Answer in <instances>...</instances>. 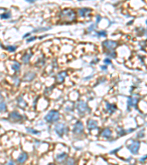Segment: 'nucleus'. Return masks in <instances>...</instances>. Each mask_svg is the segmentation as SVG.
<instances>
[{"mask_svg": "<svg viewBox=\"0 0 147 165\" xmlns=\"http://www.w3.org/2000/svg\"><path fill=\"white\" fill-rule=\"evenodd\" d=\"M139 148H140V142L138 141H135L130 145L128 146V149L130 150V151L132 154H137Z\"/></svg>", "mask_w": 147, "mask_h": 165, "instance_id": "9", "label": "nucleus"}, {"mask_svg": "<svg viewBox=\"0 0 147 165\" xmlns=\"http://www.w3.org/2000/svg\"><path fill=\"white\" fill-rule=\"evenodd\" d=\"M146 158H147V156H145L144 157L140 158V162H143V161L146 160Z\"/></svg>", "mask_w": 147, "mask_h": 165, "instance_id": "36", "label": "nucleus"}, {"mask_svg": "<svg viewBox=\"0 0 147 165\" xmlns=\"http://www.w3.org/2000/svg\"><path fill=\"white\" fill-rule=\"evenodd\" d=\"M60 112L56 109H52L44 116V120L48 123L53 124L56 123L60 120Z\"/></svg>", "mask_w": 147, "mask_h": 165, "instance_id": "2", "label": "nucleus"}, {"mask_svg": "<svg viewBox=\"0 0 147 165\" xmlns=\"http://www.w3.org/2000/svg\"><path fill=\"white\" fill-rule=\"evenodd\" d=\"M68 157H69V156L66 152H61V153H57L56 155V156H55V161H56V162L58 164H62V163L65 162V161L67 159V158Z\"/></svg>", "mask_w": 147, "mask_h": 165, "instance_id": "8", "label": "nucleus"}, {"mask_svg": "<svg viewBox=\"0 0 147 165\" xmlns=\"http://www.w3.org/2000/svg\"><path fill=\"white\" fill-rule=\"evenodd\" d=\"M67 129H68V127H67V126L63 123H57L54 126V128L55 134H56L59 137H63L64 136V134L68 131Z\"/></svg>", "mask_w": 147, "mask_h": 165, "instance_id": "5", "label": "nucleus"}, {"mask_svg": "<svg viewBox=\"0 0 147 165\" xmlns=\"http://www.w3.org/2000/svg\"><path fill=\"white\" fill-rule=\"evenodd\" d=\"M138 103V99L135 98H128V101H127V106L128 107H133L135 106Z\"/></svg>", "mask_w": 147, "mask_h": 165, "instance_id": "18", "label": "nucleus"}, {"mask_svg": "<svg viewBox=\"0 0 147 165\" xmlns=\"http://www.w3.org/2000/svg\"><path fill=\"white\" fill-rule=\"evenodd\" d=\"M104 63H105L106 65H110L111 64V60H110V58H106L104 59Z\"/></svg>", "mask_w": 147, "mask_h": 165, "instance_id": "29", "label": "nucleus"}, {"mask_svg": "<svg viewBox=\"0 0 147 165\" xmlns=\"http://www.w3.org/2000/svg\"><path fill=\"white\" fill-rule=\"evenodd\" d=\"M17 47L15 46H7V49L10 51V52H13V51H15L16 50Z\"/></svg>", "mask_w": 147, "mask_h": 165, "instance_id": "26", "label": "nucleus"}, {"mask_svg": "<svg viewBox=\"0 0 147 165\" xmlns=\"http://www.w3.org/2000/svg\"><path fill=\"white\" fill-rule=\"evenodd\" d=\"M26 131L27 133L29 134H33V135H40L41 134V132L38 130H35L33 128H26Z\"/></svg>", "mask_w": 147, "mask_h": 165, "instance_id": "21", "label": "nucleus"}, {"mask_svg": "<svg viewBox=\"0 0 147 165\" xmlns=\"http://www.w3.org/2000/svg\"><path fill=\"white\" fill-rule=\"evenodd\" d=\"M35 39H36V38H35V37H31V38H29V39L27 40V43H30V42H32V41L35 40Z\"/></svg>", "mask_w": 147, "mask_h": 165, "instance_id": "34", "label": "nucleus"}, {"mask_svg": "<svg viewBox=\"0 0 147 165\" xmlns=\"http://www.w3.org/2000/svg\"><path fill=\"white\" fill-rule=\"evenodd\" d=\"M60 18L64 23H71L75 21L76 13L74 10L70 8H65L60 13Z\"/></svg>", "mask_w": 147, "mask_h": 165, "instance_id": "1", "label": "nucleus"}, {"mask_svg": "<svg viewBox=\"0 0 147 165\" xmlns=\"http://www.w3.org/2000/svg\"><path fill=\"white\" fill-rule=\"evenodd\" d=\"M14 84L16 86H18V84H19V82H20V80H19V79H18L17 76H15V80H14Z\"/></svg>", "mask_w": 147, "mask_h": 165, "instance_id": "30", "label": "nucleus"}, {"mask_svg": "<svg viewBox=\"0 0 147 165\" xmlns=\"http://www.w3.org/2000/svg\"><path fill=\"white\" fill-rule=\"evenodd\" d=\"M75 108L80 115H85L87 113H89L90 111V109L89 108L88 103L82 100H79L76 103Z\"/></svg>", "mask_w": 147, "mask_h": 165, "instance_id": "3", "label": "nucleus"}, {"mask_svg": "<svg viewBox=\"0 0 147 165\" xmlns=\"http://www.w3.org/2000/svg\"><path fill=\"white\" fill-rule=\"evenodd\" d=\"M146 24H147V20H146Z\"/></svg>", "mask_w": 147, "mask_h": 165, "instance_id": "40", "label": "nucleus"}, {"mask_svg": "<svg viewBox=\"0 0 147 165\" xmlns=\"http://www.w3.org/2000/svg\"><path fill=\"white\" fill-rule=\"evenodd\" d=\"M50 29V27H45V28H39V29H35L34 31H33V32H42V31H46V29Z\"/></svg>", "mask_w": 147, "mask_h": 165, "instance_id": "28", "label": "nucleus"}, {"mask_svg": "<svg viewBox=\"0 0 147 165\" xmlns=\"http://www.w3.org/2000/svg\"><path fill=\"white\" fill-rule=\"evenodd\" d=\"M28 153L26 152H22L21 153H20V155L18 156V157L16 159V162L18 164H23L25 163L27 159H28Z\"/></svg>", "mask_w": 147, "mask_h": 165, "instance_id": "12", "label": "nucleus"}, {"mask_svg": "<svg viewBox=\"0 0 147 165\" xmlns=\"http://www.w3.org/2000/svg\"><path fill=\"white\" fill-rule=\"evenodd\" d=\"M94 28H95V25H94V24H92V25H91V26H90V27H88V32H91V31H93Z\"/></svg>", "mask_w": 147, "mask_h": 165, "instance_id": "32", "label": "nucleus"}, {"mask_svg": "<svg viewBox=\"0 0 147 165\" xmlns=\"http://www.w3.org/2000/svg\"><path fill=\"white\" fill-rule=\"evenodd\" d=\"M102 46L109 51H112L118 46V43L113 40H105L102 43Z\"/></svg>", "mask_w": 147, "mask_h": 165, "instance_id": "6", "label": "nucleus"}, {"mask_svg": "<svg viewBox=\"0 0 147 165\" xmlns=\"http://www.w3.org/2000/svg\"><path fill=\"white\" fill-rule=\"evenodd\" d=\"M67 76V73L66 71H62L60 72L59 73H57V75L56 76V78H55V80H56V82L57 84H61L63 83L65 80V79Z\"/></svg>", "mask_w": 147, "mask_h": 165, "instance_id": "14", "label": "nucleus"}, {"mask_svg": "<svg viewBox=\"0 0 147 165\" xmlns=\"http://www.w3.org/2000/svg\"><path fill=\"white\" fill-rule=\"evenodd\" d=\"M17 103H18V105L20 108H22V109H24L25 107H27V102L24 101L23 96H19L17 98Z\"/></svg>", "mask_w": 147, "mask_h": 165, "instance_id": "17", "label": "nucleus"}, {"mask_svg": "<svg viewBox=\"0 0 147 165\" xmlns=\"http://www.w3.org/2000/svg\"><path fill=\"white\" fill-rule=\"evenodd\" d=\"M64 165H77L76 161L73 157H68L63 163Z\"/></svg>", "mask_w": 147, "mask_h": 165, "instance_id": "20", "label": "nucleus"}, {"mask_svg": "<svg viewBox=\"0 0 147 165\" xmlns=\"http://www.w3.org/2000/svg\"><path fill=\"white\" fill-rule=\"evenodd\" d=\"M10 16L11 15L10 12H7V13H4L2 15H0V17H1V18H2V19H8V18H10Z\"/></svg>", "mask_w": 147, "mask_h": 165, "instance_id": "24", "label": "nucleus"}, {"mask_svg": "<svg viewBox=\"0 0 147 165\" xmlns=\"http://www.w3.org/2000/svg\"><path fill=\"white\" fill-rule=\"evenodd\" d=\"M22 115L17 111H13L9 114L8 118L9 120H10L12 122H15V123H17V122H19L21 120H22Z\"/></svg>", "mask_w": 147, "mask_h": 165, "instance_id": "7", "label": "nucleus"}, {"mask_svg": "<svg viewBox=\"0 0 147 165\" xmlns=\"http://www.w3.org/2000/svg\"><path fill=\"white\" fill-rule=\"evenodd\" d=\"M96 35L99 37H106L107 36V32L105 30H102V31H99L96 33Z\"/></svg>", "mask_w": 147, "mask_h": 165, "instance_id": "25", "label": "nucleus"}, {"mask_svg": "<svg viewBox=\"0 0 147 165\" xmlns=\"http://www.w3.org/2000/svg\"><path fill=\"white\" fill-rule=\"evenodd\" d=\"M7 165H15V161L13 160H10L8 161Z\"/></svg>", "mask_w": 147, "mask_h": 165, "instance_id": "33", "label": "nucleus"}, {"mask_svg": "<svg viewBox=\"0 0 147 165\" xmlns=\"http://www.w3.org/2000/svg\"><path fill=\"white\" fill-rule=\"evenodd\" d=\"M91 12H92V10L90 8H81L78 10V14L80 17H88L90 16Z\"/></svg>", "mask_w": 147, "mask_h": 165, "instance_id": "15", "label": "nucleus"}, {"mask_svg": "<svg viewBox=\"0 0 147 165\" xmlns=\"http://www.w3.org/2000/svg\"><path fill=\"white\" fill-rule=\"evenodd\" d=\"M33 56V54H24L23 55V57H21V60H22V62L24 63V64H27L29 63V60H30V58H31V57Z\"/></svg>", "mask_w": 147, "mask_h": 165, "instance_id": "19", "label": "nucleus"}, {"mask_svg": "<svg viewBox=\"0 0 147 165\" xmlns=\"http://www.w3.org/2000/svg\"><path fill=\"white\" fill-rule=\"evenodd\" d=\"M107 54L108 55V56L111 57H113V58H115V53H114L113 51H112V52H108Z\"/></svg>", "mask_w": 147, "mask_h": 165, "instance_id": "31", "label": "nucleus"}, {"mask_svg": "<svg viewBox=\"0 0 147 165\" xmlns=\"http://www.w3.org/2000/svg\"><path fill=\"white\" fill-rule=\"evenodd\" d=\"M100 136L105 139H111L113 137V131L109 128H105L101 131Z\"/></svg>", "mask_w": 147, "mask_h": 165, "instance_id": "10", "label": "nucleus"}, {"mask_svg": "<svg viewBox=\"0 0 147 165\" xmlns=\"http://www.w3.org/2000/svg\"><path fill=\"white\" fill-rule=\"evenodd\" d=\"M20 68H21L20 64L18 63H17V62H15L14 64L12 65V68H13L15 71H18L20 70Z\"/></svg>", "mask_w": 147, "mask_h": 165, "instance_id": "23", "label": "nucleus"}, {"mask_svg": "<svg viewBox=\"0 0 147 165\" xmlns=\"http://www.w3.org/2000/svg\"><path fill=\"white\" fill-rule=\"evenodd\" d=\"M105 109L106 111L110 113V114H113L116 112L117 110V106H116L113 103H110L108 102H106V105H105Z\"/></svg>", "mask_w": 147, "mask_h": 165, "instance_id": "16", "label": "nucleus"}, {"mask_svg": "<svg viewBox=\"0 0 147 165\" xmlns=\"http://www.w3.org/2000/svg\"><path fill=\"white\" fill-rule=\"evenodd\" d=\"M87 127L89 131H93V130L97 129V128H99L98 122L94 119H89L87 121Z\"/></svg>", "mask_w": 147, "mask_h": 165, "instance_id": "11", "label": "nucleus"}, {"mask_svg": "<svg viewBox=\"0 0 147 165\" xmlns=\"http://www.w3.org/2000/svg\"><path fill=\"white\" fill-rule=\"evenodd\" d=\"M84 125L81 120H77L73 126L72 132L75 136H82L84 134Z\"/></svg>", "mask_w": 147, "mask_h": 165, "instance_id": "4", "label": "nucleus"}, {"mask_svg": "<svg viewBox=\"0 0 147 165\" xmlns=\"http://www.w3.org/2000/svg\"><path fill=\"white\" fill-rule=\"evenodd\" d=\"M47 165H57V164H54V163H49V164H48Z\"/></svg>", "mask_w": 147, "mask_h": 165, "instance_id": "39", "label": "nucleus"}, {"mask_svg": "<svg viewBox=\"0 0 147 165\" xmlns=\"http://www.w3.org/2000/svg\"><path fill=\"white\" fill-rule=\"evenodd\" d=\"M7 111V105L4 101H0V112H4Z\"/></svg>", "mask_w": 147, "mask_h": 165, "instance_id": "22", "label": "nucleus"}, {"mask_svg": "<svg viewBox=\"0 0 147 165\" xmlns=\"http://www.w3.org/2000/svg\"><path fill=\"white\" fill-rule=\"evenodd\" d=\"M117 132H118V135L119 137L124 136V134L127 133V131H124V129H122V128H121V129L118 130V131H117Z\"/></svg>", "mask_w": 147, "mask_h": 165, "instance_id": "27", "label": "nucleus"}, {"mask_svg": "<svg viewBox=\"0 0 147 165\" xmlns=\"http://www.w3.org/2000/svg\"><path fill=\"white\" fill-rule=\"evenodd\" d=\"M36 76V73L33 71H29L27 73H25L24 78H23V81L24 82H32L33 79Z\"/></svg>", "mask_w": 147, "mask_h": 165, "instance_id": "13", "label": "nucleus"}, {"mask_svg": "<svg viewBox=\"0 0 147 165\" xmlns=\"http://www.w3.org/2000/svg\"><path fill=\"white\" fill-rule=\"evenodd\" d=\"M30 35V33H27V34H26V35H24V36L23 37L24 38H27V37H29V35Z\"/></svg>", "mask_w": 147, "mask_h": 165, "instance_id": "37", "label": "nucleus"}, {"mask_svg": "<svg viewBox=\"0 0 147 165\" xmlns=\"http://www.w3.org/2000/svg\"><path fill=\"white\" fill-rule=\"evenodd\" d=\"M102 20V18H101V16H97V18H96V23L97 24H99V22H100V21Z\"/></svg>", "mask_w": 147, "mask_h": 165, "instance_id": "35", "label": "nucleus"}, {"mask_svg": "<svg viewBox=\"0 0 147 165\" xmlns=\"http://www.w3.org/2000/svg\"><path fill=\"white\" fill-rule=\"evenodd\" d=\"M102 70H106L107 69V66H102Z\"/></svg>", "mask_w": 147, "mask_h": 165, "instance_id": "38", "label": "nucleus"}]
</instances>
